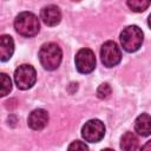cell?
Listing matches in <instances>:
<instances>
[{"label":"cell","mask_w":151,"mask_h":151,"mask_svg":"<svg viewBox=\"0 0 151 151\" xmlns=\"http://www.w3.org/2000/svg\"><path fill=\"white\" fill-rule=\"evenodd\" d=\"M1 78V90H0V96L5 97L6 94L9 93V91L12 90V81L9 79V77H7V74L1 73L0 74Z\"/></svg>","instance_id":"cell-14"},{"label":"cell","mask_w":151,"mask_h":151,"mask_svg":"<svg viewBox=\"0 0 151 151\" xmlns=\"http://www.w3.org/2000/svg\"><path fill=\"white\" fill-rule=\"evenodd\" d=\"M76 67L78 72L83 74L91 73L96 67V57L92 50L90 48H81L77 52L76 58Z\"/></svg>","instance_id":"cell-7"},{"label":"cell","mask_w":151,"mask_h":151,"mask_svg":"<svg viewBox=\"0 0 151 151\" xmlns=\"http://www.w3.org/2000/svg\"><path fill=\"white\" fill-rule=\"evenodd\" d=\"M147 24H149V27L151 28V14L149 15V19H147Z\"/></svg>","instance_id":"cell-18"},{"label":"cell","mask_w":151,"mask_h":151,"mask_svg":"<svg viewBox=\"0 0 151 151\" xmlns=\"http://www.w3.org/2000/svg\"><path fill=\"white\" fill-rule=\"evenodd\" d=\"M28 126L35 131H40L42 130L47 123H48V113L46 110L44 109H35L33 110L27 119Z\"/></svg>","instance_id":"cell-8"},{"label":"cell","mask_w":151,"mask_h":151,"mask_svg":"<svg viewBox=\"0 0 151 151\" xmlns=\"http://www.w3.org/2000/svg\"><path fill=\"white\" fill-rule=\"evenodd\" d=\"M14 52V41L11 35L4 34L0 37V60L7 61Z\"/></svg>","instance_id":"cell-10"},{"label":"cell","mask_w":151,"mask_h":151,"mask_svg":"<svg viewBox=\"0 0 151 151\" xmlns=\"http://www.w3.org/2000/svg\"><path fill=\"white\" fill-rule=\"evenodd\" d=\"M73 1H80V0H73Z\"/></svg>","instance_id":"cell-19"},{"label":"cell","mask_w":151,"mask_h":151,"mask_svg":"<svg viewBox=\"0 0 151 151\" xmlns=\"http://www.w3.org/2000/svg\"><path fill=\"white\" fill-rule=\"evenodd\" d=\"M105 134L104 123L99 119H91L81 127V136L88 143H97L103 139Z\"/></svg>","instance_id":"cell-5"},{"label":"cell","mask_w":151,"mask_h":151,"mask_svg":"<svg viewBox=\"0 0 151 151\" xmlns=\"http://www.w3.org/2000/svg\"><path fill=\"white\" fill-rule=\"evenodd\" d=\"M110 94H111V86L107 83H104V84H101V85L98 86V88H97V96H98V98L106 99V98L110 97Z\"/></svg>","instance_id":"cell-15"},{"label":"cell","mask_w":151,"mask_h":151,"mask_svg":"<svg viewBox=\"0 0 151 151\" xmlns=\"http://www.w3.org/2000/svg\"><path fill=\"white\" fill-rule=\"evenodd\" d=\"M142 150H151V139H150L146 144H144V145L142 146Z\"/></svg>","instance_id":"cell-17"},{"label":"cell","mask_w":151,"mask_h":151,"mask_svg":"<svg viewBox=\"0 0 151 151\" xmlns=\"http://www.w3.org/2000/svg\"><path fill=\"white\" fill-rule=\"evenodd\" d=\"M14 28L22 37H26V38L33 37L39 32V28H40L39 19L35 14L31 12H22L15 18Z\"/></svg>","instance_id":"cell-2"},{"label":"cell","mask_w":151,"mask_h":151,"mask_svg":"<svg viewBox=\"0 0 151 151\" xmlns=\"http://www.w3.org/2000/svg\"><path fill=\"white\" fill-rule=\"evenodd\" d=\"M151 4V0H127V6L133 12H144Z\"/></svg>","instance_id":"cell-13"},{"label":"cell","mask_w":151,"mask_h":151,"mask_svg":"<svg viewBox=\"0 0 151 151\" xmlns=\"http://www.w3.org/2000/svg\"><path fill=\"white\" fill-rule=\"evenodd\" d=\"M67 149L68 150H88V146L80 140H76V142L71 143Z\"/></svg>","instance_id":"cell-16"},{"label":"cell","mask_w":151,"mask_h":151,"mask_svg":"<svg viewBox=\"0 0 151 151\" xmlns=\"http://www.w3.org/2000/svg\"><path fill=\"white\" fill-rule=\"evenodd\" d=\"M61 58H63L61 48L55 42H47L40 47L39 60L45 70L47 71L57 70L61 63Z\"/></svg>","instance_id":"cell-1"},{"label":"cell","mask_w":151,"mask_h":151,"mask_svg":"<svg viewBox=\"0 0 151 151\" xmlns=\"http://www.w3.org/2000/svg\"><path fill=\"white\" fill-rule=\"evenodd\" d=\"M40 17L45 25L57 26L61 20V12L59 7H57L55 5H48L41 9Z\"/></svg>","instance_id":"cell-9"},{"label":"cell","mask_w":151,"mask_h":151,"mask_svg":"<svg viewBox=\"0 0 151 151\" xmlns=\"http://www.w3.org/2000/svg\"><path fill=\"white\" fill-rule=\"evenodd\" d=\"M100 58H101V63L106 67H113L120 63L122 52L114 41L109 40L104 42L100 48Z\"/></svg>","instance_id":"cell-6"},{"label":"cell","mask_w":151,"mask_h":151,"mask_svg":"<svg viewBox=\"0 0 151 151\" xmlns=\"http://www.w3.org/2000/svg\"><path fill=\"white\" fill-rule=\"evenodd\" d=\"M143 40H144L143 31L136 25L125 27L120 33V44L123 48L130 53L138 51L143 44Z\"/></svg>","instance_id":"cell-3"},{"label":"cell","mask_w":151,"mask_h":151,"mask_svg":"<svg viewBox=\"0 0 151 151\" xmlns=\"http://www.w3.org/2000/svg\"><path fill=\"white\" fill-rule=\"evenodd\" d=\"M37 80V72L32 65H20L14 72V81L18 88L28 90L31 88Z\"/></svg>","instance_id":"cell-4"},{"label":"cell","mask_w":151,"mask_h":151,"mask_svg":"<svg viewBox=\"0 0 151 151\" xmlns=\"http://www.w3.org/2000/svg\"><path fill=\"white\" fill-rule=\"evenodd\" d=\"M134 130L142 137L151 134V116L147 113H142L138 116L134 122Z\"/></svg>","instance_id":"cell-11"},{"label":"cell","mask_w":151,"mask_h":151,"mask_svg":"<svg viewBox=\"0 0 151 151\" xmlns=\"http://www.w3.org/2000/svg\"><path fill=\"white\" fill-rule=\"evenodd\" d=\"M120 147L125 151H132V150H138L139 146V140L137 136L133 132H125L120 139Z\"/></svg>","instance_id":"cell-12"}]
</instances>
